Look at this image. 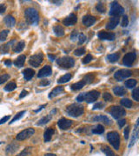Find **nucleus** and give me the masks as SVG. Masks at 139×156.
Segmentation results:
<instances>
[{
    "instance_id": "6e6552de",
    "label": "nucleus",
    "mask_w": 139,
    "mask_h": 156,
    "mask_svg": "<svg viewBox=\"0 0 139 156\" xmlns=\"http://www.w3.org/2000/svg\"><path fill=\"white\" fill-rule=\"evenodd\" d=\"M43 61H44V55L42 53H38L30 56L29 63L33 67H38L42 63Z\"/></svg>"
},
{
    "instance_id": "37998d69",
    "label": "nucleus",
    "mask_w": 139,
    "mask_h": 156,
    "mask_svg": "<svg viewBox=\"0 0 139 156\" xmlns=\"http://www.w3.org/2000/svg\"><path fill=\"white\" fill-rule=\"evenodd\" d=\"M8 34H9V30H3L2 32H0V42L5 41L6 38H7Z\"/></svg>"
},
{
    "instance_id": "1a4fd4ad",
    "label": "nucleus",
    "mask_w": 139,
    "mask_h": 156,
    "mask_svg": "<svg viewBox=\"0 0 139 156\" xmlns=\"http://www.w3.org/2000/svg\"><path fill=\"white\" fill-rule=\"evenodd\" d=\"M100 96V93L98 91L96 90H91L88 93H84V101H86L88 103L94 102L95 101L98 99V97Z\"/></svg>"
},
{
    "instance_id": "680f3d73",
    "label": "nucleus",
    "mask_w": 139,
    "mask_h": 156,
    "mask_svg": "<svg viewBox=\"0 0 139 156\" xmlns=\"http://www.w3.org/2000/svg\"><path fill=\"white\" fill-rule=\"evenodd\" d=\"M27 94H28V92H27V91H26V90H23L22 92H21V94H19V98H20V99H21V98H24V97L26 96Z\"/></svg>"
},
{
    "instance_id": "a211bd4d",
    "label": "nucleus",
    "mask_w": 139,
    "mask_h": 156,
    "mask_svg": "<svg viewBox=\"0 0 139 156\" xmlns=\"http://www.w3.org/2000/svg\"><path fill=\"white\" fill-rule=\"evenodd\" d=\"M96 23V18L93 16H91V15H86L83 17V23L84 24L85 26L89 27Z\"/></svg>"
},
{
    "instance_id": "5701e85b",
    "label": "nucleus",
    "mask_w": 139,
    "mask_h": 156,
    "mask_svg": "<svg viewBox=\"0 0 139 156\" xmlns=\"http://www.w3.org/2000/svg\"><path fill=\"white\" fill-rule=\"evenodd\" d=\"M55 133V130L53 128H48V129H46V131L44 132V141L45 142H49L52 138V135L54 134Z\"/></svg>"
},
{
    "instance_id": "ea45409f",
    "label": "nucleus",
    "mask_w": 139,
    "mask_h": 156,
    "mask_svg": "<svg viewBox=\"0 0 139 156\" xmlns=\"http://www.w3.org/2000/svg\"><path fill=\"white\" fill-rule=\"evenodd\" d=\"M16 88H17V84L15 83V82H9V83L5 87V91H12Z\"/></svg>"
},
{
    "instance_id": "e2e57ef3",
    "label": "nucleus",
    "mask_w": 139,
    "mask_h": 156,
    "mask_svg": "<svg viewBox=\"0 0 139 156\" xmlns=\"http://www.w3.org/2000/svg\"><path fill=\"white\" fill-rule=\"evenodd\" d=\"M48 57L50 58V60L52 61V62H53V61L56 59V56H54V55H51V54H49L48 55Z\"/></svg>"
},
{
    "instance_id": "0eeeda50",
    "label": "nucleus",
    "mask_w": 139,
    "mask_h": 156,
    "mask_svg": "<svg viewBox=\"0 0 139 156\" xmlns=\"http://www.w3.org/2000/svg\"><path fill=\"white\" fill-rule=\"evenodd\" d=\"M34 133H35V130H34V128H27V129H24L23 130L22 132H20L19 134H17L16 139L17 140H24L28 138H30V136H32Z\"/></svg>"
},
{
    "instance_id": "c85d7f7f",
    "label": "nucleus",
    "mask_w": 139,
    "mask_h": 156,
    "mask_svg": "<svg viewBox=\"0 0 139 156\" xmlns=\"http://www.w3.org/2000/svg\"><path fill=\"white\" fill-rule=\"evenodd\" d=\"M53 30H54L55 35L57 36H62L64 35V30L63 29V27L60 26V25H56V26H54Z\"/></svg>"
},
{
    "instance_id": "a19ab883",
    "label": "nucleus",
    "mask_w": 139,
    "mask_h": 156,
    "mask_svg": "<svg viewBox=\"0 0 139 156\" xmlns=\"http://www.w3.org/2000/svg\"><path fill=\"white\" fill-rule=\"evenodd\" d=\"M12 42V41L11 42H9L7 44H3L0 46V52L3 54H5V53H8L9 52V48H10V44Z\"/></svg>"
},
{
    "instance_id": "f8f14e48",
    "label": "nucleus",
    "mask_w": 139,
    "mask_h": 156,
    "mask_svg": "<svg viewBox=\"0 0 139 156\" xmlns=\"http://www.w3.org/2000/svg\"><path fill=\"white\" fill-rule=\"evenodd\" d=\"M57 125L59 128H61L62 130H67L71 127L72 125V121L68 120L66 118H61L57 122Z\"/></svg>"
},
{
    "instance_id": "a18cd8bd",
    "label": "nucleus",
    "mask_w": 139,
    "mask_h": 156,
    "mask_svg": "<svg viewBox=\"0 0 139 156\" xmlns=\"http://www.w3.org/2000/svg\"><path fill=\"white\" fill-rule=\"evenodd\" d=\"M132 97H133L137 102L139 101V89H138V88H136L133 90V92H132Z\"/></svg>"
},
{
    "instance_id": "c756f323",
    "label": "nucleus",
    "mask_w": 139,
    "mask_h": 156,
    "mask_svg": "<svg viewBox=\"0 0 139 156\" xmlns=\"http://www.w3.org/2000/svg\"><path fill=\"white\" fill-rule=\"evenodd\" d=\"M86 83H85V82L82 80V81H80L78 82H77V83H74L71 85V89L72 90H79V89H81V88L84 86Z\"/></svg>"
},
{
    "instance_id": "49530a36",
    "label": "nucleus",
    "mask_w": 139,
    "mask_h": 156,
    "mask_svg": "<svg viewBox=\"0 0 139 156\" xmlns=\"http://www.w3.org/2000/svg\"><path fill=\"white\" fill-rule=\"evenodd\" d=\"M93 59V56H91V54H89V55H87V56H86L84 58H83V59L82 60V63H83V64H86V63H89V62H91V61Z\"/></svg>"
},
{
    "instance_id": "de8ad7c7",
    "label": "nucleus",
    "mask_w": 139,
    "mask_h": 156,
    "mask_svg": "<svg viewBox=\"0 0 139 156\" xmlns=\"http://www.w3.org/2000/svg\"><path fill=\"white\" fill-rule=\"evenodd\" d=\"M86 41V36L83 34V33H80L78 36V44H82Z\"/></svg>"
},
{
    "instance_id": "052dcab7",
    "label": "nucleus",
    "mask_w": 139,
    "mask_h": 156,
    "mask_svg": "<svg viewBox=\"0 0 139 156\" xmlns=\"http://www.w3.org/2000/svg\"><path fill=\"white\" fill-rule=\"evenodd\" d=\"M5 11H6V6H5V4H0V14L5 13Z\"/></svg>"
},
{
    "instance_id": "c9c22d12",
    "label": "nucleus",
    "mask_w": 139,
    "mask_h": 156,
    "mask_svg": "<svg viewBox=\"0 0 139 156\" xmlns=\"http://www.w3.org/2000/svg\"><path fill=\"white\" fill-rule=\"evenodd\" d=\"M137 85V81L135 79H129V80H127L125 82V86L127 87L128 88H132L136 87Z\"/></svg>"
},
{
    "instance_id": "dca6fc26",
    "label": "nucleus",
    "mask_w": 139,
    "mask_h": 156,
    "mask_svg": "<svg viewBox=\"0 0 139 156\" xmlns=\"http://www.w3.org/2000/svg\"><path fill=\"white\" fill-rule=\"evenodd\" d=\"M138 123H139V119H137V122H136L135 128L133 130V133H132V137H131V142H129V148H131V146L135 144V142L137 141V140L138 138Z\"/></svg>"
},
{
    "instance_id": "9d476101",
    "label": "nucleus",
    "mask_w": 139,
    "mask_h": 156,
    "mask_svg": "<svg viewBox=\"0 0 139 156\" xmlns=\"http://www.w3.org/2000/svg\"><path fill=\"white\" fill-rule=\"evenodd\" d=\"M132 72L129 69H120L118 71H116L114 75V77H115L117 81H122L123 79L128 78L131 75Z\"/></svg>"
},
{
    "instance_id": "bf43d9fd",
    "label": "nucleus",
    "mask_w": 139,
    "mask_h": 156,
    "mask_svg": "<svg viewBox=\"0 0 139 156\" xmlns=\"http://www.w3.org/2000/svg\"><path fill=\"white\" fill-rule=\"evenodd\" d=\"M49 84H50V81L46 80V79L42 80L41 82H40V85H42V86H47V85H49Z\"/></svg>"
},
{
    "instance_id": "864d4df0",
    "label": "nucleus",
    "mask_w": 139,
    "mask_h": 156,
    "mask_svg": "<svg viewBox=\"0 0 139 156\" xmlns=\"http://www.w3.org/2000/svg\"><path fill=\"white\" fill-rule=\"evenodd\" d=\"M129 130H131V127H129V126H127L125 127L124 129V132H123V134H124V138L125 140H127L129 138Z\"/></svg>"
},
{
    "instance_id": "2f4dec72",
    "label": "nucleus",
    "mask_w": 139,
    "mask_h": 156,
    "mask_svg": "<svg viewBox=\"0 0 139 156\" xmlns=\"http://www.w3.org/2000/svg\"><path fill=\"white\" fill-rule=\"evenodd\" d=\"M104 132V127L102 126L101 124L97 125L94 128H92V133L93 134H101Z\"/></svg>"
},
{
    "instance_id": "f704fd0d",
    "label": "nucleus",
    "mask_w": 139,
    "mask_h": 156,
    "mask_svg": "<svg viewBox=\"0 0 139 156\" xmlns=\"http://www.w3.org/2000/svg\"><path fill=\"white\" fill-rule=\"evenodd\" d=\"M32 146H28V148H25L24 149V150L19 153L17 156H28L32 154Z\"/></svg>"
},
{
    "instance_id": "c03bdc74",
    "label": "nucleus",
    "mask_w": 139,
    "mask_h": 156,
    "mask_svg": "<svg viewBox=\"0 0 139 156\" xmlns=\"http://www.w3.org/2000/svg\"><path fill=\"white\" fill-rule=\"evenodd\" d=\"M85 53V49L84 48H79V49H77V50L74 51V55L77 56H82Z\"/></svg>"
},
{
    "instance_id": "7ed1b4c3",
    "label": "nucleus",
    "mask_w": 139,
    "mask_h": 156,
    "mask_svg": "<svg viewBox=\"0 0 139 156\" xmlns=\"http://www.w3.org/2000/svg\"><path fill=\"white\" fill-rule=\"evenodd\" d=\"M107 140L110 142V144L113 146L116 150H118L120 148V136L119 134L116 131L108 133L107 134Z\"/></svg>"
},
{
    "instance_id": "79ce46f5",
    "label": "nucleus",
    "mask_w": 139,
    "mask_h": 156,
    "mask_svg": "<svg viewBox=\"0 0 139 156\" xmlns=\"http://www.w3.org/2000/svg\"><path fill=\"white\" fill-rule=\"evenodd\" d=\"M96 9H97V11H99L100 13H104L105 12V7H104V4L102 2H98L97 5H96Z\"/></svg>"
},
{
    "instance_id": "412c9836",
    "label": "nucleus",
    "mask_w": 139,
    "mask_h": 156,
    "mask_svg": "<svg viewBox=\"0 0 139 156\" xmlns=\"http://www.w3.org/2000/svg\"><path fill=\"white\" fill-rule=\"evenodd\" d=\"M23 75H24V79H25L26 81H30V79L34 76V75H35V71L32 69L28 68V69H25L23 71Z\"/></svg>"
},
{
    "instance_id": "72a5a7b5",
    "label": "nucleus",
    "mask_w": 139,
    "mask_h": 156,
    "mask_svg": "<svg viewBox=\"0 0 139 156\" xmlns=\"http://www.w3.org/2000/svg\"><path fill=\"white\" fill-rule=\"evenodd\" d=\"M24 46H25V42H24V41H21L18 42L17 45H15V47L13 48V50L15 52H21L24 50Z\"/></svg>"
},
{
    "instance_id": "0e129e2a",
    "label": "nucleus",
    "mask_w": 139,
    "mask_h": 156,
    "mask_svg": "<svg viewBox=\"0 0 139 156\" xmlns=\"http://www.w3.org/2000/svg\"><path fill=\"white\" fill-rule=\"evenodd\" d=\"M46 107V104H44V105H42L41 107H39V108L38 109H37V110H34V111H35V113H38V112H39L40 110L41 109H43V108H44Z\"/></svg>"
},
{
    "instance_id": "e433bc0d",
    "label": "nucleus",
    "mask_w": 139,
    "mask_h": 156,
    "mask_svg": "<svg viewBox=\"0 0 139 156\" xmlns=\"http://www.w3.org/2000/svg\"><path fill=\"white\" fill-rule=\"evenodd\" d=\"M25 110H24V111H21V112H18L17 114L16 115L13 117V119L11 120V121H10V124H12V123H14L15 121H17V120H19V119L21 118V117H23V115L25 114Z\"/></svg>"
},
{
    "instance_id": "aec40b11",
    "label": "nucleus",
    "mask_w": 139,
    "mask_h": 156,
    "mask_svg": "<svg viewBox=\"0 0 139 156\" xmlns=\"http://www.w3.org/2000/svg\"><path fill=\"white\" fill-rule=\"evenodd\" d=\"M64 87H61V86L56 87L55 88H53V89H52L51 92L49 94V98H50V99L54 98L55 96H58V94H62V93L64 92Z\"/></svg>"
},
{
    "instance_id": "5fc2aeb1",
    "label": "nucleus",
    "mask_w": 139,
    "mask_h": 156,
    "mask_svg": "<svg viewBox=\"0 0 139 156\" xmlns=\"http://www.w3.org/2000/svg\"><path fill=\"white\" fill-rule=\"evenodd\" d=\"M78 30H73L72 33H71V36H70V38H71V40L72 41H75L76 40V38L78 37Z\"/></svg>"
},
{
    "instance_id": "20e7f679",
    "label": "nucleus",
    "mask_w": 139,
    "mask_h": 156,
    "mask_svg": "<svg viewBox=\"0 0 139 156\" xmlns=\"http://www.w3.org/2000/svg\"><path fill=\"white\" fill-rule=\"evenodd\" d=\"M57 63L58 66H60L61 68H63V69H70L74 66L75 61H74L72 57L64 56V57H61L59 59H57Z\"/></svg>"
},
{
    "instance_id": "f03ea898",
    "label": "nucleus",
    "mask_w": 139,
    "mask_h": 156,
    "mask_svg": "<svg viewBox=\"0 0 139 156\" xmlns=\"http://www.w3.org/2000/svg\"><path fill=\"white\" fill-rule=\"evenodd\" d=\"M83 112H84V108L82 105L80 104H77V103H73L70 104L66 108V113L68 114V115L72 116V117H79L81 116Z\"/></svg>"
},
{
    "instance_id": "603ef678",
    "label": "nucleus",
    "mask_w": 139,
    "mask_h": 156,
    "mask_svg": "<svg viewBox=\"0 0 139 156\" xmlns=\"http://www.w3.org/2000/svg\"><path fill=\"white\" fill-rule=\"evenodd\" d=\"M103 108H104V102H97V103H96L94 105L93 109H102Z\"/></svg>"
},
{
    "instance_id": "4c0bfd02",
    "label": "nucleus",
    "mask_w": 139,
    "mask_h": 156,
    "mask_svg": "<svg viewBox=\"0 0 139 156\" xmlns=\"http://www.w3.org/2000/svg\"><path fill=\"white\" fill-rule=\"evenodd\" d=\"M121 104L123 106V107H125V108H131V107H132V102L129 99H122L121 100Z\"/></svg>"
},
{
    "instance_id": "cd10ccee",
    "label": "nucleus",
    "mask_w": 139,
    "mask_h": 156,
    "mask_svg": "<svg viewBox=\"0 0 139 156\" xmlns=\"http://www.w3.org/2000/svg\"><path fill=\"white\" fill-rule=\"evenodd\" d=\"M101 150L103 151L104 154H106V156H117L115 153H114L112 150H111V149L109 148V146H105V145H103L101 146Z\"/></svg>"
},
{
    "instance_id": "9b49d317",
    "label": "nucleus",
    "mask_w": 139,
    "mask_h": 156,
    "mask_svg": "<svg viewBox=\"0 0 139 156\" xmlns=\"http://www.w3.org/2000/svg\"><path fill=\"white\" fill-rule=\"evenodd\" d=\"M136 58H137V54H136L135 52H131V53L126 54L125 56H123V63L125 66L131 67L135 62Z\"/></svg>"
},
{
    "instance_id": "f257e3e1",
    "label": "nucleus",
    "mask_w": 139,
    "mask_h": 156,
    "mask_svg": "<svg viewBox=\"0 0 139 156\" xmlns=\"http://www.w3.org/2000/svg\"><path fill=\"white\" fill-rule=\"evenodd\" d=\"M24 16L27 23L37 25L39 22V14L38 11L34 8H28L24 12Z\"/></svg>"
},
{
    "instance_id": "4468645a",
    "label": "nucleus",
    "mask_w": 139,
    "mask_h": 156,
    "mask_svg": "<svg viewBox=\"0 0 139 156\" xmlns=\"http://www.w3.org/2000/svg\"><path fill=\"white\" fill-rule=\"evenodd\" d=\"M77 21H78L77 15L74 13H71L64 20V24L66 26H71V25H74V24H76Z\"/></svg>"
},
{
    "instance_id": "69168bd1",
    "label": "nucleus",
    "mask_w": 139,
    "mask_h": 156,
    "mask_svg": "<svg viewBox=\"0 0 139 156\" xmlns=\"http://www.w3.org/2000/svg\"><path fill=\"white\" fill-rule=\"evenodd\" d=\"M5 65H7V66H11L12 64V63H11V60H6L5 62Z\"/></svg>"
},
{
    "instance_id": "8fccbe9b",
    "label": "nucleus",
    "mask_w": 139,
    "mask_h": 156,
    "mask_svg": "<svg viewBox=\"0 0 139 156\" xmlns=\"http://www.w3.org/2000/svg\"><path fill=\"white\" fill-rule=\"evenodd\" d=\"M9 78H10V75H9L8 74L1 75V76H0V84H2V83H4V82H5Z\"/></svg>"
},
{
    "instance_id": "2eb2a0df",
    "label": "nucleus",
    "mask_w": 139,
    "mask_h": 156,
    "mask_svg": "<svg viewBox=\"0 0 139 156\" xmlns=\"http://www.w3.org/2000/svg\"><path fill=\"white\" fill-rule=\"evenodd\" d=\"M98 37L102 40H110V41H112L115 39L116 37V35L114 34V33H111V32H105V31H100L98 33Z\"/></svg>"
},
{
    "instance_id": "6e6d98bb",
    "label": "nucleus",
    "mask_w": 139,
    "mask_h": 156,
    "mask_svg": "<svg viewBox=\"0 0 139 156\" xmlns=\"http://www.w3.org/2000/svg\"><path fill=\"white\" fill-rule=\"evenodd\" d=\"M125 123H126L125 119H119L118 121H117V124H118V126H119L120 128H122L123 126H124Z\"/></svg>"
},
{
    "instance_id": "a878e982",
    "label": "nucleus",
    "mask_w": 139,
    "mask_h": 156,
    "mask_svg": "<svg viewBox=\"0 0 139 156\" xmlns=\"http://www.w3.org/2000/svg\"><path fill=\"white\" fill-rule=\"evenodd\" d=\"M25 58L26 56L24 55H21V56H19L14 61V65H16L17 67H22L24 62H25Z\"/></svg>"
},
{
    "instance_id": "3c124183",
    "label": "nucleus",
    "mask_w": 139,
    "mask_h": 156,
    "mask_svg": "<svg viewBox=\"0 0 139 156\" xmlns=\"http://www.w3.org/2000/svg\"><path fill=\"white\" fill-rule=\"evenodd\" d=\"M103 97H104V100L106 101V102H111V101H112V99H113L112 96H111V94H109V93H104Z\"/></svg>"
},
{
    "instance_id": "b1692460",
    "label": "nucleus",
    "mask_w": 139,
    "mask_h": 156,
    "mask_svg": "<svg viewBox=\"0 0 139 156\" xmlns=\"http://www.w3.org/2000/svg\"><path fill=\"white\" fill-rule=\"evenodd\" d=\"M18 148H19V146L16 144V143H11V144H10L6 148V154H13L14 152H16Z\"/></svg>"
},
{
    "instance_id": "4d7b16f0",
    "label": "nucleus",
    "mask_w": 139,
    "mask_h": 156,
    "mask_svg": "<svg viewBox=\"0 0 139 156\" xmlns=\"http://www.w3.org/2000/svg\"><path fill=\"white\" fill-rule=\"evenodd\" d=\"M77 101H78V102H83V101H84V93L80 94L79 96H78V97H77Z\"/></svg>"
},
{
    "instance_id": "774afa93",
    "label": "nucleus",
    "mask_w": 139,
    "mask_h": 156,
    "mask_svg": "<svg viewBox=\"0 0 139 156\" xmlns=\"http://www.w3.org/2000/svg\"><path fill=\"white\" fill-rule=\"evenodd\" d=\"M44 156H57V155L54 154H46Z\"/></svg>"
},
{
    "instance_id": "7c9ffc66",
    "label": "nucleus",
    "mask_w": 139,
    "mask_h": 156,
    "mask_svg": "<svg viewBox=\"0 0 139 156\" xmlns=\"http://www.w3.org/2000/svg\"><path fill=\"white\" fill-rule=\"evenodd\" d=\"M70 78H71V74L68 73V74L64 75H63V76H61V77H60L59 79H58L57 82H58L59 84H61V83H65V82H67L70 81Z\"/></svg>"
},
{
    "instance_id": "39448f33",
    "label": "nucleus",
    "mask_w": 139,
    "mask_h": 156,
    "mask_svg": "<svg viewBox=\"0 0 139 156\" xmlns=\"http://www.w3.org/2000/svg\"><path fill=\"white\" fill-rule=\"evenodd\" d=\"M124 12V9L123 6L120 5L118 3L114 1L110 3V15L113 17H119L120 15L123 14Z\"/></svg>"
},
{
    "instance_id": "6ab92c4d",
    "label": "nucleus",
    "mask_w": 139,
    "mask_h": 156,
    "mask_svg": "<svg viewBox=\"0 0 139 156\" xmlns=\"http://www.w3.org/2000/svg\"><path fill=\"white\" fill-rule=\"evenodd\" d=\"M93 121H100V122H103V123H104L105 125H110L111 123H112V121H111V120L107 117L106 115H97V116H95V117L93 118Z\"/></svg>"
},
{
    "instance_id": "bb28decb",
    "label": "nucleus",
    "mask_w": 139,
    "mask_h": 156,
    "mask_svg": "<svg viewBox=\"0 0 139 156\" xmlns=\"http://www.w3.org/2000/svg\"><path fill=\"white\" fill-rule=\"evenodd\" d=\"M51 118H52V113H51L49 115H46V116H44V117H43L42 119H40L38 123H37V125H38V126L45 125L46 123H48V122L51 120Z\"/></svg>"
},
{
    "instance_id": "13d9d810",
    "label": "nucleus",
    "mask_w": 139,
    "mask_h": 156,
    "mask_svg": "<svg viewBox=\"0 0 139 156\" xmlns=\"http://www.w3.org/2000/svg\"><path fill=\"white\" fill-rule=\"evenodd\" d=\"M9 119H10V115H7V116H5V117H3L1 120H0V124H4L5 123L6 121H7Z\"/></svg>"
},
{
    "instance_id": "393cba45",
    "label": "nucleus",
    "mask_w": 139,
    "mask_h": 156,
    "mask_svg": "<svg viewBox=\"0 0 139 156\" xmlns=\"http://www.w3.org/2000/svg\"><path fill=\"white\" fill-rule=\"evenodd\" d=\"M113 92L116 96H123L126 94V90L124 88H123L121 86H117V87H115L113 88Z\"/></svg>"
},
{
    "instance_id": "f3484780",
    "label": "nucleus",
    "mask_w": 139,
    "mask_h": 156,
    "mask_svg": "<svg viewBox=\"0 0 139 156\" xmlns=\"http://www.w3.org/2000/svg\"><path fill=\"white\" fill-rule=\"evenodd\" d=\"M119 17H111L110 21L108 22V23L106 24V28L108 30H113L115 29L117 26V24L119 23Z\"/></svg>"
},
{
    "instance_id": "ddd939ff",
    "label": "nucleus",
    "mask_w": 139,
    "mask_h": 156,
    "mask_svg": "<svg viewBox=\"0 0 139 156\" xmlns=\"http://www.w3.org/2000/svg\"><path fill=\"white\" fill-rule=\"evenodd\" d=\"M52 74V69L50 65H45L44 68H42L41 69L39 70L38 76L39 78L41 77H46V76H49Z\"/></svg>"
},
{
    "instance_id": "338daca9",
    "label": "nucleus",
    "mask_w": 139,
    "mask_h": 156,
    "mask_svg": "<svg viewBox=\"0 0 139 156\" xmlns=\"http://www.w3.org/2000/svg\"><path fill=\"white\" fill-rule=\"evenodd\" d=\"M51 3H53V4H62V1H51Z\"/></svg>"
},
{
    "instance_id": "09e8293b",
    "label": "nucleus",
    "mask_w": 139,
    "mask_h": 156,
    "mask_svg": "<svg viewBox=\"0 0 139 156\" xmlns=\"http://www.w3.org/2000/svg\"><path fill=\"white\" fill-rule=\"evenodd\" d=\"M128 24H129V18H128V17L125 15V16L123 17V20H122L121 25H122L123 27H126V26H128Z\"/></svg>"
},
{
    "instance_id": "4be33fe9",
    "label": "nucleus",
    "mask_w": 139,
    "mask_h": 156,
    "mask_svg": "<svg viewBox=\"0 0 139 156\" xmlns=\"http://www.w3.org/2000/svg\"><path fill=\"white\" fill-rule=\"evenodd\" d=\"M4 20H5V25L8 26V27H13L15 25V23H16V20H15V18L12 16H11V15L6 16Z\"/></svg>"
},
{
    "instance_id": "423d86ee",
    "label": "nucleus",
    "mask_w": 139,
    "mask_h": 156,
    "mask_svg": "<svg viewBox=\"0 0 139 156\" xmlns=\"http://www.w3.org/2000/svg\"><path fill=\"white\" fill-rule=\"evenodd\" d=\"M109 112H110V114L112 115L113 118L117 119V120H119L120 118H122L123 116H124L126 115L125 110L123 108H121V107H118V106L111 107Z\"/></svg>"
},
{
    "instance_id": "473e14b6",
    "label": "nucleus",
    "mask_w": 139,
    "mask_h": 156,
    "mask_svg": "<svg viewBox=\"0 0 139 156\" xmlns=\"http://www.w3.org/2000/svg\"><path fill=\"white\" fill-rule=\"evenodd\" d=\"M119 56H120V55L118 53H113V54L108 55L107 58H108V60H109V62L115 63V62H116V61L119 59Z\"/></svg>"
},
{
    "instance_id": "58836bf2",
    "label": "nucleus",
    "mask_w": 139,
    "mask_h": 156,
    "mask_svg": "<svg viewBox=\"0 0 139 156\" xmlns=\"http://www.w3.org/2000/svg\"><path fill=\"white\" fill-rule=\"evenodd\" d=\"M95 79V75L93 74H88L83 77V80L85 82V83H91Z\"/></svg>"
}]
</instances>
